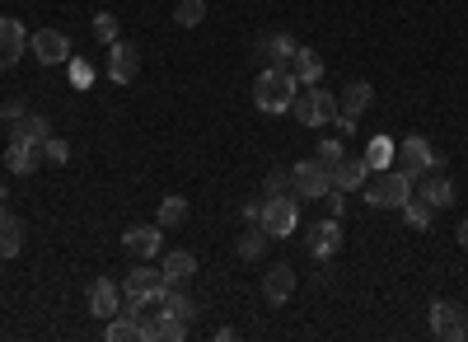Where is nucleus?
Masks as SVG:
<instances>
[{"label": "nucleus", "instance_id": "nucleus-1", "mask_svg": "<svg viewBox=\"0 0 468 342\" xmlns=\"http://www.w3.org/2000/svg\"><path fill=\"white\" fill-rule=\"evenodd\" d=\"M300 94V80L291 75V66H262L258 80H253V103L258 112H291Z\"/></svg>", "mask_w": 468, "mask_h": 342}, {"label": "nucleus", "instance_id": "nucleus-2", "mask_svg": "<svg viewBox=\"0 0 468 342\" xmlns=\"http://www.w3.org/2000/svg\"><path fill=\"white\" fill-rule=\"evenodd\" d=\"M361 193H366V202L370 207H403L408 198H412V178L403 174V169H370V178L361 183Z\"/></svg>", "mask_w": 468, "mask_h": 342}, {"label": "nucleus", "instance_id": "nucleus-3", "mask_svg": "<svg viewBox=\"0 0 468 342\" xmlns=\"http://www.w3.org/2000/svg\"><path fill=\"white\" fill-rule=\"evenodd\" d=\"M291 112H295V123H300V127H328L342 108H337V94H328L324 85H304V90L295 94Z\"/></svg>", "mask_w": 468, "mask_h": 342}, {"label": "nucleus", "instance_id": "nucleus-4", "mask_svg": "<svg viewBox=\"0 0 468 342\" xmlns=\"http://www.w3.org/2000/svg\"><path fill=\"white\" fill-rule=\"evenodd\" d=\"M394 169H403L408 178H421L426 169H445V155H436L426 136H403L399 155H394Z\"/></svg>", "mask_w": 468, "mask_h": 342}, {"label": "nucleus", "instance_id": "nucleus-5", "mask_svg": "<svg viewBox=\"0 0 468 342\" xmlns=\"http://www.w3.org/2000/svg\"><path fill=\"white\" fill-rule=\"evenodd\" d=\"M262 230L271 235V240H286V235H295V225H300V198H267L262 202Z\"/></svg>", "mask_w": 468, "mask_h": 342}, {"label": "nucleus", "instance_id": "nucleus-6", "mask_svg": "<svg viewBox=\"0 0 468 342\" xmlns=\"http://www.w3.org/2000/svg\"><path fill=\"white\" fill-rule=\"evenodd\" d=\"M291 183H295V198L304 202H314V198H328V187H333V174L319 165V160H300L291 165Z\"/></svg>", "mask_w": 468, "mask_h": 342}, {"label": "nucleus", "instance_id": "nucleus-7", "mask_svg": "<svg viewBox=\"0 0 468 342\" xmlns=\"http://www.w3.org/2000/svg\"><path fill=\"white\" fill-rule=\"evenodd\" d=\"M28 48H33V57L43 61V66H66V61H70V37H66L61 28H37V33H28Z\"/></svg>", "mask_w": 468, "mask_h": 342}, {"label": "nucleus", "instance_id": "nucleus-8", "mask_svg": "<svg viewBox=\"0 0 468 342\" xmlns=\"http://www.w3.org/2000/svg\"><path fill=\"white\" fill-rule=\"evenodd\" d=\"M141 75V48L136 43H108V80H117V85H132Z\"/></svg>", "mask_w": 468, "mask_h": 342}, {"label": "nucleus", "instance_id": "nucleus-9", "mask_svg": "<svg viewBox=\"0 0 468 342\" xmlns=\"http://www.w3.org/2000/svg\"><path fill=\"white\" fill-rule=\"evenodd\" d=\"M431 333L441 342H463L468 337V315L459 305H450V300H436L431 305Z\"/></svg>", "mask_w": 468, "mask_h": 342}, {"label": "nucleus", "instance_id": "nucleus-10", "mask_svg": "<svg viewBox=\"0 0 468 342\" xmlns=\"http://www.w3.org/2000/svg\"><path fill=\"white\" fill-rule=\"evenodd\" d=\"M160 244H165V235H160V220H154V225H132V230L122 235V249H127L132 258H141V262L160 258Z\"/></svg>", "mask_w": 468, "mask_h": 342}, {"label": "nucleus", "instance_id": "nucleus-11", "mask_svg": "<svg viewBox=\"0 0 468 342\" xmlns=\"http://www.w3.org/2000/svg\"><path fill=\"white\" fill-rule=\"evenodd\" d=\"M412 193H417V198H426V202H431V207L441 211V207H450V202H454V183L445 178V169H426L421 178H412Z\"/></svg>", "mask_w": 468, "mask_h": 342}, {"label": "nucleus", "instance_id": "nucleus-12", "mask_svg": "<svg viewBox=\"0 0 468 342\" xmlns=\"http://www.w3.org/2000/svg\"><path fill=\"white\" fill-rule=\"evenodd\" d=\"M295 48H300V43H295V37L277 28V33H262L253 52H258V61H262V66H291V57H295Z\"/></svg>", "mask_w": 468, "mask_h": 342}, {"label": "nucleus", "instance_id": "nucleus-13", "mask_svg": "<svg viewBox=\"0 0 468 342\" xmlns=\"http://www.w3.org/2000/svg\"><path fill=\"white\" fill-rule=\"evenodd\" d=\"M24 48H28V28L5 15V19H0V70H10L24 57Z\"/></svg>", "mask_w": 468, "mask_h": 342}, {"label": "nucleus", "instance_id": "nucleus-14", "mask_svg": "<svg viewBox=\"0 0 468 342\" xmlns=\"http://www.w3.org/2000/svg\"><path fill=\"white\" fill-rule=\"evenodd\" d=\"M169 291V282H165V273L160 268H150V262H141V268L136 273H127L122 277V295H165Z\"/></svg>", "mask_w": 468, "mask_h": 342}, {"label": "nucleus", "instance_id": "nucleus-15", "mask_svg": "<svg viewBox=\"0 0 468 342\" xmlns=\"http://www.w3.org/2000/svg\"><path fill=\"white\" fill-rule=\"evenodd\" d=\"M37 165H43V145L24 141V136H10V145H5V169H10V174H33Z\"/></svg>", "mask_w": 468, "mask_h": 342}, {"label": "nucleus", "instance_id": "nucleus-16", "mask_svg": "<svg viewBox=\"0 0 468 342\" xmlns=\"http://www.w3.org/2000/svg\"><path fill=\"white\" fill-rule=\"evenodd\" d=\"M304 244H309V253H314V258H333L337 244H342V225H337V216H328V220H319V225H309Z\"/></svg>", "mask_w": 468, "mask_h": 342}, {"label": "nucleus", "instance_id": "nucleus-17", "mask_svg": "<svg viewBox=\"0 0 468 342\" xmlns=\"http://www.w3.org/2000/svg\"><path fill=\"white\" fill-rule=\"evenodd\" d=\"M117 310H122V291H117L112 277H99V282L90 286V315H94V319H112Z\"/></svg>", "mask_w": 468, "mask_h": 342}, {"label": "nucleus", "instance_id": "nucleus-18", "mask_svg": "<svg viewBox=\"0 0 468 342\" xmlns=\"http://www.w3.org/2000/svg\"><path fill=\"white\" fill-rule=\"evenodd\" d=\"M262 295H267V305H286L295 295V268L291 262H277V268L262 277Z\"/></svg>", "mask_w": 468, "mask_h": 342}, {"label": "nucleus", "instance_id": "nucleus-19", "mask_svg": "<svg viewBox=\"0 0 468 342\" xmlns=\"http://www.w3.org/2000/svg\"><path fill=\"white\" fill-rule=\"evenodd\" d=\"M291 75L300 80V90H304V85H324V57H319L314 48H295V57H291Z\"/></svg>", "mask_w": 468, "mask_h": 342}, {"label": "nucleus", "instance_id": "nucleus-20", "mask_svg": "<svg viewBox=\"0 0 468 342\" xmlns=\"http://www.w3.org/2000/svg\"><path fill=\"white\" fill-rule=\"evenodd\" d=\"M160 273H165L169 286H183L187 277H197V258H192L187 249H169V253L160 258Z\"/></svg>", "mask_w": 468, "mask_h": 342}, {"label": "nucleus", "instance_id": "nucleus-21", "mask_svg": "<svg viewBox=\"0 0 468 342\" xmlns=\"http://www.w3.org/2000/svg\"><path fill=\"white\" fill-rule=\"evenodd\" d=\"M366 178H370V165L366 160H342L333 169V187H337V193H361Z\"/></svg>", "mask_w": 468, "mask_h": 342}, {"label": "nucleus", "instance_id": "nucleus-22", "mask_svg": "<svg viewBox=\"0 0 468 342\" xmlns=\"http://www.w3.org/2000/svg\"><path fill=\"white\" fill-rule=\"evenodd\" d=\"M370 99H375V85H370V80H351V85L342 90L337 108L346 112V118H361V112L370 108Z\"/></svg>", "mask_w": 468, "mask_h": 342}, {"label": "nucleus", "instance_id": "nucleus-23", "mask_svg": "<svg viewBox=\"0 0 468 342\" xmlns=\"http://www.w3.org/2000/svg\"><path fill=\"white\" fill-rule=\"evenodd\" d=\"M19 249H24V220L0 207V258H15Z\"/></svg>", "mask_w": 468, "mask_h": 342}, {"label": "nucleus", "instance_id": "nucleus-24", "mask_svg": "<svg viewBox=\"0 0 468 342\" xmlns=\"http://www.w3.org/2000/svg\"><path fill=\"white\" fill-rule=\"evenodd\" d=\"M10 136H24V141H37V145H43V141L52 136V123L43 118V112H24L19 123H10Z\"/></svg>", "mask_w": 468, "mask_h": 342}, {"label": "nucleus", "instance_id": "nucleus-25", "mask_svg": "<svg viewBox=\"0 0 468 342\" xmlns=\"http://www.w3.org/2000/svg\"><path fill=\"white\" fill-rule=\"evenodd\" d=\"M394 155H399V145L379 132V136H370V141H366V155H361V160H366L370 169H388V165H394Z\"/></svg>", "mask_w": 468, "mask_h": 342}, {"label": "nucleus", "instance_id": "nucleus-26", "mask_svg": "<svg viewBox=\"0 0 468 342\" xmlns=\"http://www.w3.org/2000/svg\"><path fill=\"white\" fill-rule=\"evenodd\" d=\"M399 211H403V220L412 225V230H431V220H436V207L426 202V198H417V193H412Z\"/></svg>", "mask_w": 468, "mask_h": 342}, {"label": "nucleus", "instance_id": "nucleus-27", "mask_svg": "<svg viewBox=\"0 0 468 342\" xmlns=\"http://www.w3.org/2000/svg\"><path fill=\"white\" fill-rule=\"evenodd\" d=\"M165 310L174 315V319H183V324H192V319H197V300H192L183 286H169L165 291Z\"/></svg>", "mask_w": 468, "mask_h": 342}, {"label": "nucleus", "instance_id": "nucleus-28", "mask_svg": "<svg viewBox=\"0 0 468 342\" xmlns=\"http://www.w3.org/2000/svg\"><path fill=\"white\" fill-rule=\"evenodd\" d=\"M267 240H271V235L262 230V225H253V230H244L239 240H234V249H239V258H244V262H258V258L267 253Z\"/></svg>", "mask_w": 468, "mask_h": 342}, {"label": "nucleus", "instance_id": "nucleus-29", "mask_svg": "<svg viewBox=\"0 0 468 342\" xmlns=\"http://www.w3.org/2000/svg\"><path fill=\"white\" fill-rule=\"evenodd\" d=\"M314 160H319V165H324V169L333 174V169H337V165L346 160V145H342V136H324V141L314 145Z\"/></svg>", "mask_w": 468, "mask_h": 342}, {"label": "nucleus", "instance_id": "nucleus-30", "mask_svg": "<svg viewBox=\"0 0 468 342\" xmlns=\"http://www.w3.org/2000/svg\"><path fill=\"white\" fill-rule=\"evenodd\" d=\"M207 19V0H178L174 5V24L178 28H197Z\"/></svg>", "mask_w": 468, "mask_h": 342}, {"label": "nucleus", "instance_id": "nucleus-31", "mask_svg": "<svg viewBox=\"0 0 468 342\" xmlns=\"http://www.w3.org/2000/svg\"><path fill=\"white\" fill-rule=\"evenodd\" d=\"M127 337H141V324L127 315V310H117L108 319V342H127Z\"/></svg>", "mask_w": 468, "mask_h": 342}, {"label": "nucleus", "instance_id": "nucleus-32", "mask_svg": "<svg viewBox=\"0 0 468 342\" xmlns=\"http://www.w3.org/2000/svg\"><path fill=\"white\" fill-rule=\"evenodd\" d=\"M267 198H295V183H291V169H271L267 183H262Z\"/></svg>", "mask_w": 468, "mask_h": 342}, {"label": "nucleus", "instance_id": "nucleus-33", "mask_svg": "<svg viewBox=\"0 0 468 342\" xmlns=\"http://www.w3.org/2000/svg\"><path fill=\"white\" fill-rule=\"evenodd\" d=\"M187 220V202L174 193V198H165L160 202V230H169V225H183Z\"/></svg>", "mask_w": 468, "mask_h": 342}, {"label": "nucleus", "instance_id": "nucleus-34", "mask_svg": "<svg viewBox=\"0 0 468 342\" xmlns=\"http://www.w3.org/2000/svg\"><path fill=\"white\" fill-rule=\"evenodd\" d=\"M66 75H70L75 90H90V85H94V66H90L85 57H70V61H66Z\"/></svg>", "mask_w": 468, "mask_h": 342}, {"label": "nucleus", "instance_id": "nucleus-35", "mask_svg": "<svg viewBox=\"0 0 468 342\" xmlns=\"http://www.w3.org/2000/svg\"><path fill=\"white\" fill-rule=\"evenodd\" d=\"M94 37H99V43H117V15H94Z\"/></svg>", "mask_w": 468, "mask_h": 342}, {"label": "nucleus", "instance_id": "nucleus-36", "mask_svg": "<svg viewBox=\"0 0 468 342\" xmlns=\"http://www.w3.org/2000/svg\"><path fill=\"white\" fill-rule=\"evenodd\" d=\"M43 160H52V165H66V160H70V145H66L61 136H48V141H43Z\"/></svg>", "mask_w": 468, "mask_h": 342}, {"label": "nucleus", "instance_id": "nucleus-37", "mask_svg": "<svg viewBox=\"0 0 468 342\" xmlns=\"http://www.w3.org/2000/svg\"><path fill=\"white\" fill-rule=\"evenodd\" d=\"M24 112H28V108H24V99H5V103H0V118H5V123H19Z\"/></svg>", "mask_w": 468, "mask_h": 342}, {"label": "nucleus", "instance_id": "nucleus-38", "mask_svg": "<svg viewBox=\"0 0 468 342\" xmlns=\"http://www.w3.org/2000/svg\"><path fill=\"white\" fill-rule=\"evenodd\" d=\"M328 216H342V207H346V193H337V187H328Z\"/></svg>", "mask_w": 468, "mask_h": 342}, {"label": "nucleus", "instance_id": "nucleus-39", "mask_svg": "<svg viewBox=\"0 0 468 342\" xmlns=\"http://www.w3.org/2000/svg\"><path fill=\"white\" fill-rule=\"evenodd\" d=\"M239 216H244L249 225H258V220H262V202H244V207H239Z\"/></svg>", "mask_w": 468, "mask_h": 342}, {"label": "nucleus", "instance_id": "nucleus-40", "mask_svg": "<svg viewBox=\"0 0 468 342\" xmlns=\"http://www.w3.org/2000/svg\"><path fill=\"white\" fill-rule=\"evenodd\" d=\"M459 244H463V249H468V216H463V220H459Z\"/></svg>", "mask_w": 468, "mask_h": 342}, {"label": "nucleus", "instance_id": "nucleus-41", "mask_svg": "<svg viewBox=\"0 0 468 342\" xmlns=\"http://www.w3.org/2000/svg\"><path fill=\"white\" fill-rule=\"evenodd\" d=\"M0 202H5V183H0Z\"/></svg>", "mask_w": 468, "mask_h": 342}]
</instances>
